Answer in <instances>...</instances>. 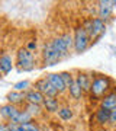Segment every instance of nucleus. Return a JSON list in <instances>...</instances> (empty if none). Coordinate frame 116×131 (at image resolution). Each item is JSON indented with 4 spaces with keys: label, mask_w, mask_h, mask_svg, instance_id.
<instances>
[{
    "label": "nucleus",
    "mask_w": 116,
    "mask_h": 131,
    "mask_svg": "<svg viewBox=\"0 0 116 131\" xmlns=\"http://www.w3.org/2000/svg\"><path fill=\"white\" fill-rule=\"evenodd\" d=\"M113 79L109 77L106 74H96L93 76V80H92V88H90V96L96 101H100V99L107 95L113 89Z\"/></svg>",
    "instance_id": "1"
},
{
    "label": "nucleus",
    "mask_w": 116,
    "mask_h": 131,
    "mask_svg": "<svg viewBox=\"0 0 116 131\" xmlns=\"http://www.w3.org/2000/svg\"><path fill=\"white\" fill-rule=\"evenodd\" d=\"M73 38H74V45H73V50L74 52H84L87 50L92 42H90V37H88L87 31L83 28V25H79L77 28L74 29V34H73Z\"/></svg>",
    "instance_id": "4"
},
{
    "label": "nucleus",
    "mask_w": 116,
    "mask_h": 131,
    "mask_svg": "<svg viewBox=\"0 0 116 131\" xmlns=\"http://www.w3.org/2000/svg\"><path fill=\"white\" fill-rule=\"evenodd\" d=\"M0 84H2V83H0Z\"/></svg>",
    "instance_id": "29"
},
{
    "label": "nucleus",
    "mask_w": 116,
    "mask_h": 131,
    "mask_svg": "<svg viewBox=\"0 0 116 131\" xmlns=\"http://www.w3.org/2000/svg\"><path fill=\"white\" fill-rule=\"evenodd\" d=\"M33 121L32 115L28 112V111H25V109H20L19 114L16 115V118L13 119V124H25V122H31Z\"/></svg>",
    "instance_id": "20"
},
{
    "label": "nucleus",
    "mask_w": 116,
    "mask_h": 131,
    "mask_svg": "<svg viewBox=\"0 0 116 131\" xmlns=\"http://www.w3.org/2000/svg\"><path fill=\"white\" fill-rule=\"evenodd\" d=\"M22 127L25 128V131H41L39 125H38L35 121H31V122H25L22 124Z\"/></svg>",
    "instance_id": "23"
},
{
    "label": "nucleus",
    "mask_w": 116,
    "mask_h": 131,
    "mask_svg": "<svg viewBox=\"0 0 116 131\" xmlns=\"http://www.w3.org/2000/svg\"><path fill=\"white\" fill-rule=\"evenodd\" d=\"M60 74H61V79H62V82H64L65 88H67V90H68V88H70V86H71L73 83H74L75 76L73 74L71 71H61Z\"/></svg>",
    "instance_id": "21"
},
{
    "label": "nucleus",
    "mask_w": 116,
    "mask_h": 131,
    "mask_svg": "<svg viewBox=\"0 0 116 131\" xmlns=\"http://www.w3.org/2000/svg\"><path fill=\"white\" fill-rule=\"evenodd\" d=\"M26 48H28V50H29L31 52H33V54H35V51H36V48H38L36 41H33V39L28 41V42H26Z\"/></svg>",
    "instance_id": "25"
},
{
    "label": "nucleus",
    "mask_w": 116,
    "mask_h": 131,
    "mask_svg": "<svg viewBox=\"0 0 116 131\" xmlns=\"http://www.w3.org/2000/svg\"><path fill=\"white\" fill-rule=\"evenodd\" d=\"M0 131H10L7 122H0Z\"/></svg>",
    "instance_id": "27"
},
{
    "label": "nucleus",
    "mask_w": 116,
    "mask_h": 131,
    "mask_svg": "<svg viewBox=\"0 0 116 131\" xmlns=\"http://www.w3.org/2000/svg\"><path fill=\"white\" fill-rule=\"evenodd\" d=\"M57 115H58V118H60L62 122H68L74 118V111H73V108L68 106V105H61V108L58 109Z\"/></svg>",
    "instance_id": "17"
},
{
    "label": "nucleus",
    "mask_w": 116,
    "mask_h": 131,
    "mask_svg": "<svg viewBox=\"0 0 116 131\" xmlns=\"http://www.w3.org/2000/svg\"><path fill=\"white\" fill-rule=\"evenodd\" d=\"M99 106L105 108V109H107V111L116 109V86H113V89L99 101Z\"/></svg>",
    "instance_id": "9"
},
{
    "label": "nucleus",
    "mask_w": 116,
    "mask_h": 131,
    "mask_svg": "<svg viewBox=\"0 0 116 131\" xmlns=\"http://www.w3.org/2000/svg\"><path fill=\"white\" fill-rule=\"evenodd\" d=\"M109 118H110V111H107L105 108L99 106L94 112V121L100 127H107L109 125Z\"/></svg>",
    "instance_id": "14"
},
{
    "label": "nucleus",
    "mask_w": 116,
    "mask_h": 131,
    "mask_svg": "<svg viewBox=\"0 0 116 131\" xmlns=\"http://www.w3.org/2000/svg\"><path fill=\"white\" fill-rule=\"evenodd\" d=\"M92 80H93V76L86 73V71H77V74H75V82L79 83V86L83 89L84 93H90Z\"/></svg>",
    "instance_id": "11"
},
{
    "label": "nucleus",
    "mask_w": 116,
    "mask_h": 131,
    "mask_svg": "<svg viewBox=\"0 0 116 131\" xmlns=\"http://www.w3.org/2000/svg\"><path fill=\"white\" fill-rule=\"evenodd\" d=\"M83 28L87 31L88 34V37H90V42L92 44H94V42H97L100 38L106 34V28H107V25L105 20H102L100 18H88L86 19L83 24Z\"/></svg>",
    "instance_id": "2"
},
{
    "label": "nucleus",
    "mask_w": 116,
    "mask_h": 131,
    "mask_svg": "<svg viewBox=\"0 0 116 131\" xmlns=\"http://www.w3.org/2000/svg\"><path fill=\"white\" fill-rule=\"evenodd\" d=\"M13 67H15V61L10 54H7V52L0 54V70H2L3 76H7L9 73H12Z\"/></svg>",
    "instance_id": "12"
},
{
    "label": "nucleus",
    "mask_w": 116,
    "mask_h": 131,
    "mask_svg": "<svg viewBox=\"0 0 116 131\" xmlns=\"http://www.w3.org/2000/svg\"><path fill=\"white\" fill-rule=\"evenodd\" d=\"M42 108L45 112H49V114H57L58 109L61 108V103H60V99L58 98H45L44 102H42Z\"/></svg>",
    "instance_id": "15"
},
{
    "label": "nucleus",
    "mask_w": 116,
    "mask_h": 131,
    "mask_svg": "<svg viewBox=\"0 0 116 131\" xmlns=\"http://www.w3.org/2000/svg\"><path fill=\"white\" fill-rule=\"evenodd\" d=\"M25 99H26V102L28 103H35V105H42V102H44V99H45V96L41 93V92H38L36 89H33V88H31V89L28 90V92H25Z\"/></svg>",
    "instance_id": "16"
},
{
    "label": "nucleus",
    "mask_w": 116,
    "mask_h": 131,
    "mask_svg": "<svg viewBox=\"0 0 116 131\" xmlns=\"http://www.w3.org/2000/svg\"><path fill=\"white\" fill-rule=\"evenodd\" d=\"M15 66L18 67L19 71H31V70H33V69H35V66H36L35 54L31 52L26 47L19 48L18 52H16Z\"/></svg>",
    "instance_id": "3"
},
{
    "label": "nucleus",
    "mask_w": 116,
    "mask_h": 131,
    "mask_svg": "<svg viewBox=\"0 0 116 131\" xmlns=\"http://www.w3.org/2000/svg\"><path fill=\"white\" fill-rule=\"evenodd\" d=\"M33 89H36L38 92H41L45 98H60L58 90H55L52 88V84L46 80V77H39V79L33 83Z\"/></svg>",
    "instance_id": "6"
},
{
    "label": "nucleus",
    "mask_w": 116,
    "mask_h": 131,
    "mask_svg": "<svg viewBox=\"0 0 116 131\" xmlns=\"http://www.w3.org/2000/svg\"><path fill=\"white\" fill-rule=\"evenodd\" d=\"M2 77H3V73H2V70H0V79H2Z\"/></svg>",
    "instance_id": "28"
},
{
    "label": "nucleus",
    "mask_w": 116,
    "mask_h": 131,
    "mask_svg": "<svg viewBox=\"0 0 116 131\" xmlns=\"http://www.w3.org/2000/svg\"><path fill=\"white\" fill-rule=\"evenodd\" d=\"M68 95H70V98L73 99V101H80V99H83V95H84V92H83V89L79 86V83L74 80V83L71 84L68 88Z\"/></svg>",
    "instance_id": "18"
},
{
    "label": "nucleus",
    "mask_w": 116,
    "mask_h": 131,
    "mask_svg": "<svg viewBox=\"0 0 116 131\" xmlns=\"http://www.w3.org/2000/svg\"><path fill=\"white\" fill-rule=\"evenodd\" d=\"M19 111H20V108L15 106V105H10V103H5V105L0 106V117L6 122H13V119L16 118Z\"/></svg>",
    "instance_id": "8"
},
{
    "label": "nucleus",
    "mask_w": 116,
    "mask_h": 131,
    "mask_svg": "<svg viewBox=\"0 0 116 131\" xmlns=\"http://www.w3.org/2000/svg\"><path fill=\"white\" fill-rule=\"evenodd\" d=\"M45 77H46V80L52 84V88L55 90H58L60 95H64L65 92H67V88H65L64 82L61 79L60 73H48V74H45Z\"/></svg>",
    "instance_id": "10"
},
{
    "label": "nucleus",
    "mask_w": 116,
    "mask_h": 131,
    "mask_svg": "<svg viewBox=\"0 0 116 131\" xmlns=\"http://www.w3.org/2000/svg\"><path fill=\"white\" fill-rule=\"evenodd\" d=\"M6 101L10 105H15V106H20V105H25L26 103V99H25V92H18V90H10L9 93L6 95Z\"/></svg>",
    "instance_id": "13"
},
{
    "label": "nucleus",
    "mask_w": 116,
    "mask_h": 131,
    "mask_svg": "<svg viewBox=\"0 0 116 131\" xmlns=\"http://www.w3.org/2000/svg\"><path fill=\"white\" fill-rule=\"evenodd\" d=\"M29 89H31V82L29 80H20V82L13 84V90H18V92H28Z\"/></svg>",
    "instance_id": "22"
},
{
    "label": "nucleus",
    "mask_w": 116,
    "mask_h": 131,
    "mask_svg": "<svg viewBox=\"0 0 116 131\" xmlns=\"http://www.w3.org/2000/svg\"><path fill=\"white\" fill-rule=\"evenodd\" d=\"M112 130H115L116 128V109H113V111H110V118H109V125Z\"/></svg>",
    "instance_id": "24"
},
{
    "label": "nucleus",
    "mask_w": 116,
    "mask_h": 131,
    "mask_svg": "<svg viewBox=\"0 0 116 131\" xmlns=\"http://www.w3.org/2000/svg\"><path fill=\"white\" fill-rule=\"evenodd\" d=\"M41 57H42V63H44V66H55L64 58L61 54H58V52L52 48V45L49 44V41H46L45 44H44Z\"/></svg>",
    "instance_id": "5"
},
{
    "label": "nucleus",
    "mask_w": 116,
    "mask_h": 131,
    "mask_svg": "<svg viewBox=\"0 0 116 131\" xmlns=\"http://www.w3.org/2000/svg\"><path fill=\"white\" fill-rule=\"evenodd\" d=\"M9 124L10 131H25V128L22 127V124H13V122H7Z\"/></svg>",
    "instance_id": "26"
},
{
    "label": "nucleus",
    "mask_w": 116,
    "mask_h": 131,
    "mask_svg": "<svg viewBox=\"0 0 116 131\" xmlns=\"http://www.w3.org/2000/svg\"><path fill=\"white\" fill-rule=\"evenodd\" d=\"M116 6V0H102L97 3V18L107 22L113 15V9Z\"/></svg>",
    "instance_id": "7"
},
{
    "label": "nucleus",
    "mask_w": 116,
    "mask_h": 131,
    "mask_svg": "<svg viewBox=\"0 0 116 131\" xmlns=\"http://www.w3.org/2000/svg\"><path fill=\"white\" fill-rule=\"evenodd\" d=\"M23 109L25 111H28L31 115H32V118H38L41 117L42 114H44V108H42V105H35V103H25L23 105Z\"/></svg>",
    "instance_id": "19"
}]
</instances>
